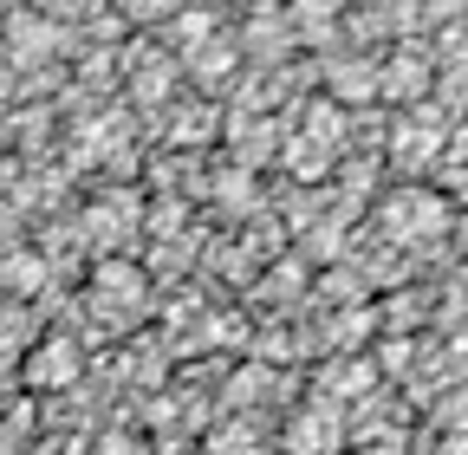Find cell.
Wrapping results in <instances>:
<instances>
[{"label":"cell","mask_w":468,"mask_h":455,"mask_svg":"<svg viewBox=\"0 0 468 455\" xmlns=\"http://www.w3.org/2000/svg\"><path fill=\"white\" fill-rule=\"evenodd\" d=\"M144 300H150V287H144L137 267H124V260H104L98 267V306L104 312H137Z\"/></svg>","instance_id":"4"},{"label":"cell","mask_w":468,"mask_h":455,"mask_svg":"<svg viewBox=\"0 0 468 455\" xmlns=\"http://www.w3.org/2000/svg\"><path fill=\"white\" fill-rule=\"evenodd\" d=\"M300 137H313L319 150H332V156H338V143H345V111H338L332 98H319V104L306 111V131H300Z\"/></svg>","instance_id":"10"},{"label":"cell","mask_w":468,"mask_h":455,"mask_svg":"<svg viewBox=\"0 0 468 455\" xmlns=\"http://www.w3.org/2000/svg\"><path fill=\"white\" fill-rule=\"evenodd\" d=\"M325 91H332L338 111H345V104H371V98H384V66H371V59H345V66L325 72Z\"/></svg>","instance_id":"2"},{"label":"cell","mask_w":468,"mask_h":455,"mask_svg":"<svg viewBox=\"0 0 468 455\" xmlns=\"http://www.w3.org/2000/svg\"><path fill=\"white\" fill-rule=\"evenodd\" d=\"M286 449L292 455H332L338 449V410H306L300 423L286 429Z\"/></svg>","instance_id":"5"},{"label":"cell","mask_w":468,"mask_h":455,"mask_svg":"<svg viewBox=\"0 0 468 455\" xmlns=\"http://www.w3.org/2000/svg\"><path fill=\"white\" fill-rule=\"evenodd\" d=\"M436 455H468V429H462V436H455L449 449H436Z\"/></svg>","instance_id":"14"},{"label":"cell","mask_w":468,"mask_h":455,"mask_svg":"<svg viewBox=\"0 0 468 455\" xmlns=\"http://www.w3.org/2000/svg\"><path fill=\"white\" fill-rule=\"evenodd\" d=\"M39 280H46V260H39V254H14V260H7V287H14V293H33Z\"/></svg>","instance_id":"12"},{"label":"cell","mask_w":468,"mask_h":455,"mask_svg":"<svg viewBox=\"0 0 468 455\" xmlns=\"http://www.w3.org/2000/svg\"><path fill=\"white\" fill-rule=\"evenodd\" d=\"M169 85H176V59H169V52H144V66H137V98L144 104H163L169 98Z\"/></svg>","instance_id":"9"},{"label":"cell","mask_w":468,"mask_h":455,"mask_svg":"<svg viewBox=\"0 0 468 455\" xmlns=\"http://www.w3.org/2000/svg\"><path fill=\"white\" fill-rule=\"evenodd\" d=\"M371 384V371L365 365H345V371H332V390H365Z\"/></svg>","instance_id":"13"},{"label":"cell","mask_w":468,"mask_h":455,"mask_svg":"<svg viewBox=\"0 0 468 455\" xmlns=\"http://www.w3.org/2000/svg\"><path fill=\"white\" fill-rule=\"evenodd\" d=\"M234 59H241V46H228V39H196V46H183V66H189L196 79H221V72H234Z\"/></svg>","instance_id":"8"},{"label":"cell","mask_w":468,"mask_h":455,"mask_svg":"<svg viewBox=\"0 0 468 455\" xmlns=\"http://www.w3.org/2000/svg\"><path fill=\"white\" fill-rule=\"evenodd\" d=\"M430 91V59H423V52H397V59L384 66V98H423Z\"/></svg>","instance_id":"6"},{"label":"cell","mask_w":468,"mask_h":455,"mask_svg":"<svg viewBox=\"0 0 468 455\" xmlns=\"http://www.w3.org/2000/svg\"><path fill=\"white\" fill-rule=\"evenodd\" d=\"M280 150H286V169H292L300 183H319V176H332V169H338V156H332V150H319L313 137H286Z\"/></svg>","instance_id":"7"},{"label":"cell","mask_w":468,"mask_h":455,"mask_svg":"<svg viewBox=\"0 0 468 455\" xmlns=\"http://www.w3.org/2000/svg\"><path fill=\"white\" fill-rule=\"evenodd\" d=\"M397 156H403V163H430V156H442V137H436V131H417V124H403V131H397Z\"/></svg>","instance_id":"11"},{"label":"cell","mask_w":468,"mask_h":455,"mask_svg":"<svg viewBox=\"0 0 468 455\" xmlns=\"http://www.w3.org/2000/svg\"><path fill=\"white\" fill-rule=\"evenodd\" d=\"M378 221H384V235H390V241L423 248V241H436L442 228H449V208H442L436 189H397V196H384Z\"/></svg>","instance_id":"1"},{"label":"cell","mask_w":468,"mask_h":455,"mask_svg":"<svg viewBox=\"0 0 468 455\" xmlns=\"http://www.w3.org/2000/svg\"><path fill=\"white\" fill-rule=\"evenodd\" d=\"M33 390H58V384H72L79 377V345L72 338H46V345L27 358V371H20Z\"/></svg>","instance_id":"3"}]
</instances>
